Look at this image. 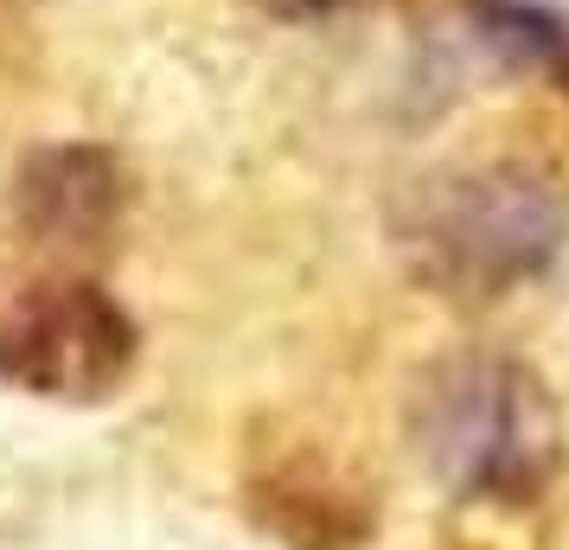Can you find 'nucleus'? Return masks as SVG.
<instances>
[{"label": "nucleus", "instance_id": "f257e3e1", "mask_svg": "<svg viewBox=\"0 0 569 550\" xmlns=\"http://www.w3.org/2000/svg\"><path fill=\"white\" fill-rule=\"evenodd\" d=\"M569 237V199L557 173L531 160H467L410 186L397 243L441 294L492 301L538 282Z\"/></svg>", "mask_w": 569, "mask_h": 550}, {"label": "nucleus", "instance_id": "f03ea898", "mask_svg": "<svg viewBox=\"0 0 569 550\" xmlns=\"http://www.w3.org/2000/svg\"><path fill=\"white\" fill-rule=\"evenodd\" d=\"M416 454L455 499L531 506L563 468V417L531 366L499 352L441 359L416 391Z\"/></svg>", "mask_w": 569, "mask_h": 550}, {"label": "nucleus", "instance_id": "7ed1b4c3", "mask_svg": "<svg viewBox=\"0 0 569 550\" xmlns=\"http://www.w3.org/2000/svg\"><path fill=\"white\" fill-rule=\"evenodd\" d=\"M141 359L134 314L97 282H39L0 308V384L46 403H103Z\"/></svg>", "mask_w": 569, "mask_h": 550}, {"label": "nucleus", "instance_id": "20e7f679", "mask_svg": "<svg viewBox=\"0 0 569 550\" xmlns=\"http://www.w3.org/2000/svg\"><path fill=\"white\" fill-rule=\"evenodd\" d=\"M122 211H129V173L97 141L39 148L13 173V218L58 250H97L122 224Z\"/></svg>", "mask_w": 569, "mask_h": 550}, {"label": "nucleus", "instance_id": "39448f33", "mask_svg": "<svg viewBox=\"0 0 569 550\" xmlns=\"http://www.w3.org/2000/svg\"><path fill=\"white\" fill-rule=\"evenodd\" d=\"M467 7L480 20V39L512 71H531L569 97V20H557L538 0H467Z\"/></svg>", "mask_w": 569, "mask_h": 550}, {"label": "nucleus", "instance_id": "423d86ee", "mask_svg": "<svg viewBox=\"0 0 569 550\" xmlns=\"http://www.w3.org/2000/svg\"><path fill=\"white\" fill-rule=\"evenodd\" d=\"M276 20H295V27H308V20H333V13H352L359 0H262Z\"/></svg>", "mask_w": 569, "mask_h": 550}]
</instances>
